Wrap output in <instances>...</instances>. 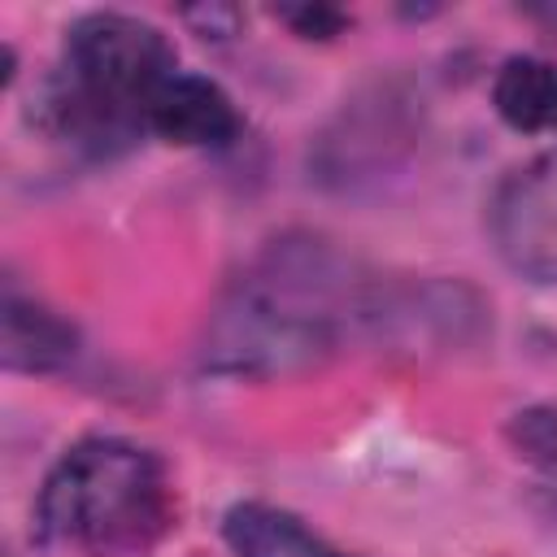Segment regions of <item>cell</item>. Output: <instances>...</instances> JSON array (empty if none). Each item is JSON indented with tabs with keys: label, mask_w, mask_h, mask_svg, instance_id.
<instances>
[{
	"label": "cell",
	"mask_w": 557,
	"mask_h": 557,
	"mask_svg": "<svg viewBox=\"0 0 557 557\" xmlns=\"http://www.w3.org/2000/svg\"><path fill=\"white\" fill-rule=\"evenodd\" d=\"M513 440H518V448L527 457L553 461L557 457V413L553 409H527V413H518Z\"/></svg>",
	"instance_id": "cell-8"
},
{
	"label": "cell",
	"mask_w": 557,
	"mask_h": 557,
	"mask_svg": "<svg viewBox=\"0 0 557 557\" xmlns=\"http://www.w3.org/2000/svg\"><path fill=\"white\" fill-rule=\"evenodd\" d=\"M144 126L178 148H226L239 135L235 100L200 74H174L148 104Z\"/></svg>",
	"instance_id": "cell-4"
},
{
	"label": "cell",
	"mask_w": 557,
	"mask_h": 557,
	"mask_svg": "<svg viewBox=\"0 0 557 557\" xmlns=\"http://www.w3.org/2000/svg\"><path fill=\"white\" fill-rule=\"evenodd\" d=\"M78 348V331L52 313L48 305L17 296L13 287L4 292V313H0V357L17 374H52L61 370Z\"/></svg>",
	"instance_id": "cell-5"
},
{
	"label": "cell",
	"mask_w": 557,
	"mask_h": 557,
	"mask_svg": "<svg viewBox=\"0 0 557 557\" xmlns=\"http://www.w3.org/2000/svg\"><path fill=\"white\" fill-rule=\"evenodd\" d=\"M492 104L500 122L522 135L557 126V70L544 57H509L496 70Z\"/></svg>",
	"instance_id": "cell-7"
},
{
	"label": "cell",
	"mask_w": 557,
	"mask_h": 557,
	"mask_svg": "<svg viewBox=\"0 0 557 557\" xmlns=\"http://www.w3.org/2000/svg\"><path fill=\"white\" fill-rule=\"evenodd\" d=\"M170 522V492L161 461L113 435L78 440L44 479L35 500V531L48 548H78L87 557H122L148 548Z\"/></svg>",
	"instance_id": "cell-1"
},
{
	"label": "cell",
	"mask_w": 557,
	"mask_h": 557,
	"mask_svg": "<svg viewBox=\"0 0 557 557\" xmlns=\"http://www.w3.org/2000/svg\"><path fill=\"white\" fill-rule=\"evenodd\" d=\"M331 344V326L318 309L265 287H239L209 322L205 366L244 379H283L318 366Z\"/></svg>",
	"instance_id": "cell-2"
},
{
	"label": "cell",
	"mask_w": 557,
	"mask_h": 557,
	"mask_svg": "<svg viewBox=\"0 0 557 557\" xmlns=\"http://www.w3.org/2000/svg\"><path fill=\"white\" fill-rule=\"evenodd\" d=\"M278 17L300 35V39H335L344 30V13L326 4H300V9H278Z\"/></svg>",
	"instance_id": "cell-9"
},
{
	"label": "cell",
	"mask_w": 557,
	"mask_h": 557,
	"mask_svg": "<svg viewBox=\"0 0 557 557\" xmlns=\"http://www.w3.org/2000/svg\"><path fill=\"white\" fill-rule=\"evenodd\" d=\"M222 535L235 557H352L309 531L296 513L265 505V500H239L222 518Z\"/></svg>",
	"instance_id": "cell-6"
},
{
	"label": "cell",
	"mask_w": 557,
	"mask_h": 557,
	"mask_svg": "<svg viewBox=\"0 0 557 557\" xmlns=\"http://www.w3.org/2000/svg\"><path fill=\"white\" fill-rule=\"evenodd\" d=\"M183 17L205 35V39H226L239 26V9H222V4H200V9H183Z\"/></svg>",
	"instance_id": "cell-10"
},
{
	"label": "cell",
	"mask_w": 557,
	"mask_h": 557,
	"mask_svg": "<svg viewBox=\"0 0 557 557\" xmlns=\"http://www.w3.org/2000/svg\"><path fill=\"white\" fill-rule=\"evenodd\" d=\"M487 226L509 270L557 283V152L527 161L496 187Z\"/></svg>",
	"instance_id": "cell-3"
}]
</instances>
